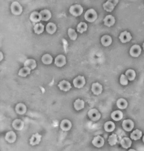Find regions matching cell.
Instances as JSON below:
<instances>
[{"mask_svg": "<svg viewBox=\"0 0 144 151\" xmlns=\"http://www.w3.org/2000/svg\"><path fill=\"white\" fill-rule=\"evenodd\" d=\"M85 19L89 22H93L97 20L98 14L93 9H90L86 12L85 14Z\"/></svg>", "mask_w": 144, "mask_h": 151, "instance_id": "6da1fadb", "label": "cell"}, {"mask_svg": "<svg viewBox=\"0 0 144 151\" xmlns=\"http://www.w3.org/2000/svg\"><path fill=\"white\" fill-rule=\"evenodd\" d=\"M69 11L74 16H79L83 13V8L79 4H75L70 7Z\"/></svg>", "mask_w": 144, "mask_h": 151, "instance_id": "7a4b0ae2", "label": "cell"}, {"mask_svg": "<svg viewBox=\"0 0 144 151\" xmlns=\"http://www.w3.org/2000/svg\"><path fill=\"white\" fill-rule=\"evenodd\" d=\"M11 11L13 14L19 15L22 13V7L18 2H13L11 5Z\"/></svg>", "mask_w": 144, "mask_h": 151, "instance_id": "3957f363", "label": "cell"}, {"mask_svg": "<svg viewBox=\"0 0 144 151\" xmlns=\"http://www.w3.org/2000/svg\"><path fill=\"white\" fill-rule=\"evenodd\" d=\"M73 85L75 88H82L86 83L85 77L81 76H78L73 80Z\"/></svg>", "mask_w": 144, "mask_h": 151, "instance_id": "277c9868", "label": "cell"}, {"mask_svg": "<svg viewBox=\"0 0 144 151\" xmlns=\"http://www.w3.org/2000/svg\"><path fill=\"white\" fill-rule=\"evenodd\" d=\"M118 2L119 1H114V0L113 1L109 0L107 1L105 3L103 4L104 9L107 12H112Z\"/></svg>", "mask_w": 144, "mask_h": 151, "instance_id": "5b68a950", "label": "cell"}, {"mask_svg": "<svg viewBox=\"0 0 144 151\" xmlns=\"http://www.w3.org/2000/svg\"><path fill=\"white\" fill-rule=\"evenodd\" d=\"M88 116L91 120L95 121H97L100 119L101 114L97 109L93 108L88 112Z\"/></svg>", "mask_w": 144, "mask_h": 151, "instance_id": "8992f818", "label": "cell"}, {"mask_svg": "<svg viewBox=\"0 0 144 151\" xmlns=\"http://www.w3.org/2000/svg\"><path fill=\"white\" fill-rule=\"evenodd\" d=\"M141 52L142 49L141 47L139 45H135L131 48L130 53L132 57L137 58L141 54Z\"/></svg>", "mask_w": 144, "mask_h": 151, "instance_id": "52a82bcc", "label": "cell"}, {"mask_svg": "<svg viewBox=\"0 0 144 151\" xmlns=\"http://www.w3.org/2000/svg\"><path fill=\"white\" fill-rule=\"evenodd\" d=\"M66 64V60L64 55L60 54L55 58V64L58 67H62Z\"/></svg>", "mask_w": 144, "mask_h": 151, "instance_id": "ba28073f", "label": "cell"}, {"mask_svg": "<svg viewBox=\"0 0 144 151\" xmlns=\"http://www.w3.org/2000/svg\"><path fill=\"white\" fill-rule=\"evenodd\" d=\"M122 126L126 131H131L134 128V122L131 120H126L123 121Z\"/></svg>", "mask_w": 144, "mask_h": 151, "instance_id": "9c48e42d", "label": "cell"}, {"mask_svg": "<svg viewBox=\"0 0 144 151\" xmlns=\"http://www.w3.org/2000/svg\"><path fill=\"white\" fill-rule=\"evenodd\" d=\"M58 86L61 90L65 92H67L72 88L71 83L65 80L61 81L58 85Z\"/></svg>", "mask_w": 144, "mask_h": 151, "instance_id": "30bf717a", "label": "cell"}, {"mask_svg": "<svg viewBox=\"0 0 144 151\" xmlns=\"http://www.w3.org/2000/svg\"><path fill=\"white\" fill-rule=\"evenodd\" d=\"M119 39L122 43H125L130 41L132 37L130 33L125 31L120 34Z\"/></svg>", "mask_w": 144, "mask_h": 151, "instance_id": "8fae6325", "label": "cell"}, {"mask_svg": "<svg viewBox=\"0 0 144 151\" xmlns=\"http://www.w3.org/2000/svg\"><path fill=\"white\" fill-rule=\"evenodd\" d=\"M91 91L95 95H99L102 93L103 87L98 82L93 83L92 85Z\"/></svg>", "mask_w": 144, "mask_h": 151, "instance_id": "7c38bea8", "label": "cell"}, {"mask_svg": "<svg viewBox=\"0 0 144 151\" xmlns=\"http://www.w3.org/2000/svg\"><path fill=\"white\" fill-rule=\"evenodd\" d=\"M92 143L94 146L98 148H100L104 146V140L101 136H98L94 138Z\"/></svg>", "mask_w": 144, "mask_h": 151, "instance_id": "4fadbf2b", "label": "cell"}, {"mask_svg": "<svg viewBox=\"0 0 144 151\" xmlns=\"http://www.w3.org/2000/svg\"><path fill=\"white\" fill-rule=\"evenodd\" d=\"M72 124L70 120L67 119L63 120L61 122L60 128L64 131H69L72 128Z\"/></svg>", "mask_w": 144, "mask_h": 151, "instance_id": "5bb4252c", "label": "cell"}, {"mask_svg": "<svg viewBox=\"0 0 144 151\" xmlns=\"http://www.w3.org/2000/svg\"><path fill=\"white\" fill-rule=\"evenodd\" d=\"M104 25L107 27H110L111 26H113L115 24L116 20H115V17L111 15L106 16L104 20Z\"/></svg>", "mask_w": 144, "mask_h": 151, "instance_id": "9a60e30c", "label": "cell"}, {"mask_svg": "<svg viewBox=\"0 0 144 151\" xmlns=\"http://www.w3.org/2000/svg\"><path fill=\"white\" fill-rule=\"evenodd\" d=\"M42 136L40 135L38 133L33 134L32 137L29 139L30 144L32 146H35L36 145L39 144V143L41 141Z\"/></svg>", "mask_w": 144, "mask_h": 151, "instance_id": "2e32d148", "label": "cell"}, {"mask_svg": "<svg viewBox=\"0 0 144 151\" xmlns=\"http://www.w3.org/2000/svg\"><path fill=\"white\" fill-rule=\"evenodd\" d=\"M40 14L41 16L42 20L44 21H47L52 17L51 12L48 10H43L40 11Z\"/></svg>", "mask_w": 144, "mask_h": 151, "instance_id": "e0dca14e", "label": "cell"}, {"mask_svg": "<svg viewBox=\"0 0 144 151\" xmlns=\"http://www.w3.org/2000/svg\"><path fill=\"white\" fill-rule=\"evenodd\" d=\"M12 126L15 130L21 131L24 127V122L20 119H16L13 121Z\"/></svg>", "mask_w": 144, "mask_h": 151, "instance_id": "ac0fdd59", "label": "cell"}, {"mask_svg": "<svg viewBox=\"0 0 144 151\" xmlns=\"http://www.w3.org/2000/svg\"><path fill=\"white\" fill-rule=\"evenodd\" d=\"M27 107L23 103H18L16 106V111L17 114L20 115L24 114L27 112Z\"/></svg>", "mask_w": 144, "mask_h": 151, "instance_id": "d6986e66", "label": "cell"}, {"mask_svg": "<svg viewBox=\"0 0 144 151\" xmlns=\"http://www.w3.org/2000/svg\"><path fill=\"white\" fill-rule=\"evenodd\" d=\"M5 138L6 141L9 143H14L16 140V134L14 131H10L6 133Z\"/></svg>", "mask_w": 144, "mask_h": 151, "instance_id": "ffe728a7", "label": "cell"}, {"mask_svg": "<svg viewBox=\"0 0 144 151\" xmlns=\"http://www.w3.org/2000/svg\"><path fill=\"white\" fill-rule=\"evenodd\" d=\"M24 67H27L30 68L31 70H33L37 66L36 61L35 60L30 59H27L24 63Z\"/></svg>", "mask_w": 144, "mask_h": 151, "instance_id": "44dd1931", "label": "cell"}, {"mask_svg": "<svg viewBox=\"0 0 144 151\" xmlns=\"http://www.w3.org/2000/svg\"><path fill=\"white\" fill-rule=\"evenodd\" d=\"M101 42L104 46H109L112 43V39L109 35H105L101 38Z\"/></svg>", "mask_w": 144, "mask_h": 151, "instance_id": "7402d4cb", "label": "cell"}, {"mask_svg": "<svg viewBox=\"0 0 144 151\" xmlns=\"http://www.w3.org/2000/svg\"><path fill=\"white\" fill-rule=\"evenodd\" d=\"M30 20L33 22H37L41 20L42 18L41 15L38 12L34 11L31 13L30 16Z\"/></svg>", "mask_w": 144, "mask_h": 151, "instance_id": "603a6c76", "label": "cell"}, {"mask_svg": "<svg viewBox=\"0 0 144 151\" xmlns=\"http://www.w3.org/2000/svg\"><path fill=\"white\" fill-rule=\"evenodd\" d=\"M74 108L77 111H80L85 107V101L83 100L78 99L74 103Z\"/></svg>", "mask_w": 144, "mask_h": 151, "instance_id": "cb8c5ba5", "label": "cell"}, {"mask_svg": "<svg viewBox=\"0 0 144 151\" xmlns=\"http://www.w3.org/2000/svg\"><path fill=\"white\" fill-rule=\"evenodd\" d=\"M57 27L56 25L53 22H49L46 27V30L48 33L53 34L56 32Z\"/></svg>", "mask_w": 144, "mask_h": 151, "instance_id": "d4e9b609", "label": "cell"}, {"mask_svg": "<svg viewBox=\"0 0 144 151\" xmlns=\"http://www.w3.org/2000/svg\"><path fill=\"white\" fill-rule=\"evenodd\" d=\"M111 116L113 120H115V121H119V120H121L123 118L124 115H123V113L122 112L117 110V111L113 112L111 114Z\"/></svg>", "mask_w": 144, "mask_h": 151, "instance_id": "484cf974", "label": "cell"}, {"mask_svg": "<svg viewBox=\"0 0 144 151\" xmlns=\"http://www.w3.org/2000/svg\"><path fill=\"white\" fill-rule=\"evenodd\" d=\"M120 144L123 148L127 149L131 147L132 142L129 138L124 137L122 139Z\"/></svg>", "mask_w": 144, "mask_h": 151, "instance_id": "4316f807", "label": "cell"}, {"mask_svg": "<svg viewBox=\"0 0 144 151\" xmlns=\"http://www.w3.org/2000/svg\"><path fill=\"white\" fill-rule=\"evenodd\" d=\"M142 137V131L138 129L133 131L130 135L131 138L134 140H138L140 139Z\"/></svg>", "mask_w": 144, "mask_h": 151, "instance_id": "83f0119b", "label": "cell"}, {"mask_svg": "<svg viewBox=\"0 0 144 151\" xmlns=\"http://www.w3.org/2000/svg\"><path fill=\"white\" fill-rule=\"evenodd\" d=\"M115 129V125L112 121H108L105 124L104 129L107 132H111Z\"/></svg>", "mask_w": 144, "mask_h": 151, "instance_id": "f1b7e54d", "label": "cell"}, {"mask_svg": "<svg viewBox=\"0 0 144 151\" xmlns=\"http://www.w3.org/2000/svg\"><path fill=\"white\" fill-rule=\"evenodd\" d=\"M42 63L45 65H50L53 62V58L51 55L48 54H44L42 58Z\"/></svg>", "mask_w": 144, "mask_h": 151, "instance_id": "f546056e", "label": "cell"}, {"mask_svg": "<svg viewBox=\"0 0 144 151\" xmlns=\"http://www.w3.org/2000/svg\"><path fill=\"white\" fill-rule=\"evenodd\" d=\"M117 106L121 109H126L128 106V102L124 99H120L118 100L117 102Z\"/></svg>", "mask_w": 144, "mask_h": 151, "instance_id": "4dcf8cb0", "label": "cell"}, {"mask_svg": "<svg viewBox=\"0 0 144 151\" xmlns=\"http://www.w3.org/2000/svg\"><path fill=\"white\" fill-rule=\"evenodd\" d=\"M31 69L27 67H24L21 68L19 71L18 75L21 77H26L28 75L30 74Z\"/></svg>", "mask_w": 144, "mask_h": 151, "instance_id": "1f68e13d", "label": "cell"}, {"mask_svg": "<svg viewBox=\"0 0 144 151\" xmlns=\"http://www.w3.org/2000/svg\"><path fill=\"white\" fill-rule=\"evenodd\" d=\"M33 29L35 33L40 34L44 31V26L42 23H37L35 25Z\"/></svg>", "mask_w": 144, "mask_h": 151, "instance_id": "d6a6232c", "label": "cell"}, {"mask_svg": "<svg viewBox=\"0 0 144 151\" xmlns=\"http://www.w3.org/2000/svg\"><path fill=\"white\" fill-rule=\"evenodd\" d=\"M87 25L85 22H81L77 26V29L78 32L80 33H83L84 32L87 31Z\"/></svg>", "mask_w": 144, "mask_h": 151, "instance_id": "836d02e7", "label": "cell"}, {"mask_svg": "<svg viewBox=\"0 0 144 151\" xmlns=\"http://www.w3.org/2000/svg\"><path fill=\"white\" fill-rule=\"evenodd\" d=\"M126 76L130 81L134 80L136 76V73L134 70L130 69L126 72Z\"/></svg>", "mask_w": 144, "mask_h": 151, "instance_id": "e575fe53", "label": "cell"}, {"mask_svg": "<svg viewBox=\"0 0 144 151\" xmlns=\"http://www.w3.org/2000/svg\"><path fill=\"white\" fill-rule=\"evenodd\" d=\"M109 144L111 146L115 145L118 142L117 137V135L115 134H112L109 137L108 139Z\"/></svg>", "mask_w": 144, "mask_h": 151, "instance_id": "d590c367", "label": "cell"}, {"mask_svg": "<svg viewBox=\"0 0 144 151\" xmlns=\"http://www.w3.org/2000/svg\"><path fill=\"white\" fill-rule=\"evenodd\" d=\"M68 35L69 38L72 40L75 41L78 37V35L74 29L69 28L68 29Z\"/></svg>", "mask_w": 144, "mask_h": 151, "instance_id": "8d00e7d4", "label": "cell"}, {"mask_svg": "<svg viewBox=\"0 0 144 151\" xmlns=\"http://www.w3.org/2000/svg\"><path fill=\"white\" fill-rule=\"evenodd\" d=\"M128 79L126 76L122 74L120 77V82L121 84L124 86L127 85L128 84Z\"/></svg>", "mask_w": 144, "mask_h": 151, "instance_id": "74e56055", "label": "cell"}, {"mask_svg": "<svg viewBox=\"0 0 144 151\" xmlns=\"http://www.w3.org/2000/svg\"><path fill=\"white\" fill-rule=\"evenodd\" d=\"M128 151H136L135 150H133V149H131V150H129Z\"/></svg>", "mask_w": 144, "mask_h": 151, "instance_id": "f35d334b", "label": "cell"}, {"mask_svg": "<svg viewBox=\"0 0 144 151\" xmlns=\"http://www.w3.org/2000/svg\"><path fill=\"white\" fill-rule=\"evenodd\" d=\"M143 49L144 50V42L143 43Z\"/></svg>", "mask_w": 144, "mask_h": 151, "instance_id": "ab89813d", "label": "cell"}, {"mask_svg": "<svg viewBox=\"0 0 144 151\" xmlns=\"http://www.w3.org/2000/svg\"><path fill=\"white\" fill-rule=\"evenodd\" d=\"M143 142L144 143V136L143 137Z\"/></svg>", "mask_w": 144, "mask_h": 151, "instance_id": "60d3db41", "label": "cell"}]
</instances>
